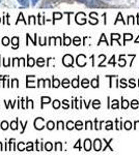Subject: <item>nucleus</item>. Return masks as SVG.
<instances>
[{
  "label": "nucleus",
  "instance_id": "1",
  "mask_svg": "<svg viewBox=\"0 0 139 155\" xmlns=\"http://www.w3.org/2000/svg\"><path fill=\"white\" fill-rule=\"evenodd\" d=\"M86 5L88 7L95 8V7H105V6H107V4L103 3L101 0H87L86 1Z\"/></svg>",
  "mask_w": 139,
  "mask_h": 155
},
{
  "label": "nucleus",
  "instance_id": "2",
  "mask_svg": "<svg viewBox=\"0 0 139 155\" xmlns=\"http://www.w3.org/2000/svg\"><path fill=\"white\" fill-rule=\"evenodd\" d=\"M34 128H35L36 130H42L43 128L45 127V120L44 118L42 117H38L36 118L35 120H34Z\"/></svg>",
  "mask_w": 139,
  "mask_h": 155
},
{
  "label": "nucleus",
  "instance_id": "3",
  "mask_svg": "<svg viewBox=\"0 0 139 155\" xmlns=\"http://www.w3.org/2000/svg\"><path fill=\"white\" fill-rule=\"evenodd\" d=\"M62 63H64V66H67V67L73 66V63H74L73 56L70 55V54H67V55H64V58H62Z\"/></svg>",
  "mask_w": 139,
  "mask_h": 155
},
{
  "label": "nucleus",
  "instance_id": "4",
  "mask_svg": "<svg viewBox=\"0 0 139 155\" xmlns=\"http://www.w3.org/2000/svg\"><path fill=\"white\" fill-rule=\"evenodd\" d=\"M76 23L80 24V25H83L86 23V16L83 12H79V14L76 15Z\"/></svg>",
  "mask_w": 139,
  "mask_h": 155
},
{
  "label": "nucleus",
  "instance_id": "5",
  "mask_svg": "<svg viewBox=\"0 0 139 155\" xmlns=\"http://www.w3.org/2000/svg\"><path fill=\"white\" fill-rule=\"evenodd\" d=\"M76 62H77L78 66H80V67L85 66V65H86V57L83 55V54H80V55H78Z\"/></svg>",
  "mask_w": 139,
  "mask_h": 155
},
{
  "label": "nucleus",
  "instance_id": "6",
  "mask_svg": "<svg viewBox=\"0 0 139 155\" xmlns=\"http://www.w3.org/2000/svg\"><path fill=\"white\" fill-rule=\"evenodd\" d=\"M32 79H34V76H27L26 77V87L27 88H34L35 87V85H34V82L33 81H31Z\"/></svg>",
  "mask_w": 139,
  "mask_h": 155
},
{
  "label": "nucleus",
  "instance_id": "7",
  "mask_svg": "<svg viewBox=\"0 0 139 155\" xmlns=\"http://www.w3.org/2000/svg\"><path fill=\"white\" fill-rule=\"evenodd\" d=\"M93 149H95V151H101V149H102L101 140H99V139L95 140V142H93Z\"/></svg>",
  "mask_w": 139,
  "mask_h": 155
},
{
  "label": "nucleus",
  "instance_id": "8",
  "mask_svg": "<svg viewBox=\"0 0 139 155\" xmlns=\"http://www.w3.org/2000/svg\"><path fill=\"white\" fill-rule=\"evenodd\" d=\"M12 47L13 49H18L19 48V37L18 36H14L12 38Z\"/></svg>",
  "mask_w": 139,
  "mask_h": 155
},
{
  "label": "nucleus",
  "instance_id": "9",
  "mask_svg": "<svg viewBox=\"0 0 139 155\" xmlns=\"http://www.w3.org/2000/svg\"><path fill=\"white\" fill-rule=\"evenodd\" d=\"M84 149H85V151H90V149H92V142H90V140H85L84 141Z\"/></svg>",
  "mask_w": 139,
  "mask_h": 155
},
{
  "label": "nucleus",
  "instance_id": "10",
  "mask_svg": "<svg viewBox=\"0 0 139 155\" xmlns=\"http://www.w3.org/2000/svg\"><path fill=\"white\" fill-rule=\"evenodd\" d=\"M34 64H35V59H33L32 57H30V56H28L26 65H27V66H29V67H32V66H34Z\"/></svg>",
  "mask_w": 139,
  "mask_h": 155
},
{
  "label": "nucleus",
  "instance_id": "11",
  "mask_svg": "<svg viewBox=\"0 0 139 155\" xmlns=\"http://www.w3.org/2000/svg\"><path fill=\"white\" fill-rule=\"evenodd\" d=\"M18 123H19V119H16L15 121L10 122V127L12 128L13 130H17V129H18Z\"/></svg>",
  "mask_w": 139,
  "mask_h": 155
},
{
  "label": "nucleus",
  "instance_id": "12",
  "mask_svg": "<svg viewBox=\"0 0 139 155\" xmlns=\"http://www.w3.org/2000/svg\"><path fill=\"white\" fill-rule=\"evenodd\" d=\"M41 100H42V109H43L44 104H50V101H51V98H50L49 96H42V97H41Z\"/></svg>",
  "mask_w": 139,
  "mask_h": 155
},
{
  "label": "nucleus",
  "instance_id": "13",
  "mask_svg": "<svg viewBox=\"0 0 139 155\" xmlns=\"http://www.w3.org/2000/svg\"><path fill=\"white\" fill-rule=\"evenodd\" d=\"M60 81L58 80V79H56V78H53L52 79V87H54V88H58V87L60 86Z\"/></svg>",
  "mask_w": 139,
  "mask_h": 155
},
{
  "label": "nucleus",
  "instance_id": "14",
  "mask_svg": "<svg viewBox=\"0 0 139 155\" xmlns=\"http://www.w3.org/2000/svg\"><path fill=\"white\" fill-rule=\"evenodd\" d=\"M22 7H29V0H17Z\"/></svg>",
  "mask_w": 139,
  "mask_h": 155
},
{
  "label": "nucleus",
  "instance_id": "15",
  "mask_svg": "<svg viewBox=\"0 0 139 155\" xmlns=\"http://www.w3.org/2000/svg\"><path fill=\"white\" fill-rule=\"evenodd\" d=\"M46 127L48 130H53L55 128V123L53 121H48L46 123Z\"/></svg>",
  "mask_w": 139,
  "mask_h": 155
},
{
  "label": "nucleus",
  "instance_id": "16",
  "mask_svg": "<svg viewBox=\"0 0 139 155\" xmlns=\"http://www.w3.org/2000/svg\"><path fill=\"white\" fill-rule=\"evenodd\" d=\"M36 65H38V67L45 66V59L42 58V57L38 58V59H36Z\"/></svg>",
  "mask_w": 139,
  "mask_h": 155
},
{
  "label": "nucleus",
  "instance_id": "17",
  "mask_svg": "<svg viewBox=\"0 0 139 155\" xmlns=\"http://www.w3.org/2000/svg\"><path fill=\"white\" fill-rule=\"evenodd\" d=\"M10 39L7 37V36H3V38L1 39V45H3V46H8L10 45Z\"/></svg>",
  "mask_w": 139,
  "mask_h": 155
},
{
  "label": "nucleus",
  "instance_id": "18",
  "mask_svg": "<svg viewBox=\"0 0 139 155\" xmlns=\"http://www.w3.org/2000/svg\"><path fill=\"white\" fill-rule=\"evenodd\" d=\"M72 86H73L74 88H78V87H79V77L72 80Z\"/></svg>",
  "mask_w": 139,
  "mask_h": 155
},
{
  "label": "nucleus",
  "instance_id": "19",
  "mask_svg": "<svg viewBox=\"0 0 139 155\" xmlns=\"http://www.w3.org/2000/svg\"><path fill=\"white\" fill-rule=\"evenodd\" d=\"M44 148L46 151H52V149H53V145H52V143H50V142H48L44 145Z\"/></svg>",
  "mask_w": 139,
  "mask_h": 155
},
{
  "label": "nucleus",
  "instance_id": "20",
  "mask_svg": "<svg viewBox=\"0 0 139 155\" xmlns=\"http://www.w3.org/2000/svg\"><path fill=\"white\" fill-rule=\"evenodd\" d=\"M72 43V39L71 37H69V36L64 35V46H70Z\"/></svg>",
  "mask_w": 139,
  "mask_h": 155
},
{
  "label": "nucleus",
  "instance_id": "21",
  "mask_svg": "<svg viewBox=\"0 0 139 155\" xmlns=\"http://www.w3.org/2000/svg\"><path fill=\"white\" fill-rule=\"evenodd\" d=\"M60 106H61V104H60V101L58 99H55L53 101V104H52V107H53V109H55V110H57V109L60 108Z\"/></svg>",
  "mask_w": 139,
  "mask_h": 155
},
{
  "label": "nucleus",
  "instance_id": "22",
  "mask_svg": "<svg viewBox=\"0 0 139 155\" xmlns=\"http://www.w3.org/2000/svg\"><path fill=\"white\" fill-rule=\"evenodd\" d=\"M8 123H7V121H2L1 122V124H0V128H1L2 130H6L8 128Z\"/></svg>",
  "mask_w": 139,
  "mask_h": 155
},
{
  "label": "nucleus",
  "instance_id": "23",
  "mask_svg": "<svg viewBox=\"0 0 139 155\" xmlns=\"http://www.w3.org/2000/svg\"><path fill=\"white\" fill-rule=\"evenodd\" d=\"M20 21L24 22V24H25V25H27V24H28V22H26V21H25V19H24V17H23V14H22V12H20V15H19V17H18V20H17L16 24H18V23H19V22H20Z\"/></svg>",
  "mask_w": 139,
  "mask_h": 155
},
{
  "label": "nucleus",
  "instance_id": "24",
  "mask_svg": "<svg viewBox=\"0 0 139 155\" xmlns=\"http://www.w3.org/2000/svg\"><path fill=\"white\" fill-rule=\"evenodd\" d=\"M90 85L93 87V88H98L99 87V79H93V80L90 82Z\"/></svg>",
  "mask_w": 139,
  "mask_h": 155
},
{
  "label": "nucleus",
  "instance_id": "25",
  "mask_svg": "<svg viewBox=\"0 0 139 155\" xmlns=\"http://www.w3.org/2000/svg\"><path fill=\"white\" fill-rule=\"evenodd\" d=\"M61 86L64 87V88H68V87H70V81L68 79H64V80H62Z\"/></svg>",
  "mask_w": 139,
  "mask_h": 155
},
{
  "label": "nucleus",
  "instance_id": "26",
  "mask_svg": "<svg viewBox=\"0 0 139 155\" xmlns=\"http://www.w3.org/2000/svg\"><path fill=\"white\" fill-rule=\"evenodd\" d=\"M75 128L78 130H81L82 128H83V123H82L81 121H77L75 123Z\"/></svg>",
  "mask_w": 139,
  "mask_h": 155
},
{
  "label": "nucleus",
  "instance_id": "27",
  "mask_svg": "<svg viewBox=\"0 0 139 155\" xmlns=\"http://www.w3.org/2000/svg\"><path fill=\"white\" fill-rule=\"evenodd\" d=\"M81 85L83 88H87V87L89 86V81H88L87 79H83L81 82Z\"/></svg>",
  "mask_w": 139,
  "mask_h": 155
},
{
  "label": "nucleus",
  "instance_id": "28",
  "mask_svg": "<svg viewBox=\"0 0 139 155\" xmlns=\"http://www.w3.org/2000/svg\"><path fill=\"white\" fill-rule=\"evenodd\" d=\"M67 128H68L69 130H72L75 128V123H74L73 121H68V123H67Z\"/></svg>",
  "mask_w": 139,
  "mask_h": 155
},
{
  "label": "nucleus",
  "instance_id": "29",
  "mask_svg": "<svg viewBox=\"0 0 139 155\" xmlns=\"http://www.w3.org/2000/svg\"><path fill=\"white\" fill-rule=\"evenodd\" d=\"M26 151H33V144L31 142H28L26 145Z\"/></svg>",
  "mask_w": 139,
  "mask_h": 155
},
{
  "label": "nucleus",
  "instance_id": "30",
  "mask_svg": "<svg viewBox=\"0 0 139 155\" xmlns=\"http://www.w3.org/2000/svg\"><path fill=\"white\" fill-rule=\"evenodd\" d=\"M73 43L75 46H79L80 43H81V38L79 37V36H76V37H74L73 39Z\"/></svg>",
  "mask_w": 139,
  "mask_h": 155
},
{
  "label": "nucleus",
  "instance_id": "31",
  "mask_svg": "<svg viewBox=\"0 0 139 155\" xmlns=\"http://www.w3.org/2000/svg\"><path fill=\"white\" fill-rule=\"evenodd\" d=\"M100 106H101V102H100V100H98V99L93 100V102H92V107H93V109H99V108H100Z\"/></svg>",
  "mask_w": 139,
  "mask_h": 155
},
{
  "label": "nucleus",
  "instance_id": "32",
  "mask_svg": "<svg viewBox=\"0 0 139 155\" xmlns=\"http://www.w3.org/2000/svg\"><path fill=\"white\" fill-rule=\"evenodd\" d=\"M53 18L54 20H60L62 19V14H60V12H53Z\"/></svg>",
  "mask_w": 139,
  "mask_h": 155
},
{
  "label": "nucleus",
  "instance_id": "33",
  "mask_svg": "<svg viewBox=\"0 0 139 155\" xmlns=\"http://www.w3.org/2000/svg\"><path fill=\"white\" fill-rule=\"evenodd\" d=\"M28 24H32V25H35L36 24V19L34 16H30L29 17V21H28Z\"/></svg>",
  "mask_w": 139,
  "mask_h": 155
},
{
  "label": "nucleus",
  "instance_id": "34",
  "mask_svg": "<svg viewBox=\"0 0 139 155\" xmlns=\"http://www.w3.org/2000/svg\"><path fill=\"white\" fill-rule=\"evenodd\" d=\"M17 148H18L19 151H24V150H26V148L24 147V143H23V142H20V143H18V146H17Z\"/></svg>",
  "mask_w": 139,
  "mask_h": 155
},
{
  "label": "nucleus",
  "instance_id": "35",
  "mask_svg": "<svg viewBox=\"0 0 139 155\" xmlns=\"http://www.w3.org/2000/svg\"><path fill=\"white\" fill-rule=\"evenodd\" d=\"M62 150V145L60 142H57V143L55 144V151H61Z\"/></svg>",
  "mask_w": 139,
  "mask_h": 155
},
{
  "label": "nucleus",
  "instance_id": "36",
  "mask_svg": "<svg viewBox=\"0 0 139 155\" xmlns=\"http://www.w3.org/2000/svg\"><path fill=\"white\" fill-rule=\"evenodd\" d=\"M10 86L18 88V87H19V81L17 80V79H13V80H12V85H10Z\"/></svg>",
  "mask_w": 139,
  "mask_h": 155
},
{
  "label": "nucleus",
  "instance_id": "37",
  "mask_svg": "<svg viewBox=\"0 0 139 155\" xmlns=\"http://www.w3.org/2000/svg\"><path fill=\"white\" fill-rule=\"evenodd\" d=\"M45 83H46V81H45L44 79H40V80L38 81V85H36V86L38 87H45Z\"/></svg>",
  "mask_w": 139,
  "mask_h": 155
},
{
  "label": "nucleus",
  "instance_id": "38",
  "mask_svg": "<svg viewBox=\"0 0 139 155\" xmlns=\"http://www.w3.org/2000/svg\"><path fill=\"white\" fill-rule=\"evenodd\" d=\"M27 125H28V121H26L24 124L20 121V126L22 127V131H21V134H24V131H25V128H26V126H27Z\"/></svg>",
  "mask_w": 139,
  "mask_h": 155
},
{
  "label": "nucleus",
  "instance_id": "39",
  "mask_svg": "<svg viewBox=\"0 0 139 155\" xmlns=\"http://www.w3.org/2000/svg\"><path fill=\"white\" fill-rule=\"evenodd\" d=\"M57 129H64V122L62 121H58L57 122Z\"/></svg>",
  "mask_w": 139,
  "mask_h": 155
},
{
  "label": "nucleus",
  "instance_id": "40",
  "mask_svg": "<svg viewBox=\"0 0 139 155\" xmlns=\"http://www.w3.org/2000/svg\"><path fill=\"white\" fill-rule=\"evenodd\" d=\"M62 108H64V109H69V108H70V104H69V100L64 99V101H62Z\"/></svg>",
  "mask_w": 139,
  "mask_h": 155
},
{
  "label": "nucleus",
  "instance_id": "41",
  "mask_svg": "<svg viewBox=\"0 0 139 155\" xmlns=\"http://www.w3.org/2000/svg\"><path fill=\"white\" fill-rule=\"evenodd\" d=\"M125 128H126V129H128V130L131 129V128H132V123H131V122H129V121L126 122V123H125Z\"/></svg>",
  "mask_w": 139,
  "mask_h": 155
},
{
  "label": "nucleus",
  "instance_id": "42",
  "mask_svg": "<svg viewBox=\"0 0 139 155\" xmlns=\"http://www.w3.org/2000/svg\"><path fill=\"white\" fill-rule=\"evenodd\" d=\"M129 101L128 100H123V104H121V107H123V109H127L128 107H129Z\"/></svg>",
  "mask_w": 139,
  "mask_h": 155
},
{
  "label": "nucleus",
  "instance_id": "43",
  "mask_svg": "<svg viewBox=\"0 0 139 155\" xmlns=\"http://www.w3.org/2000/svg\"><path fill=\"white\" fill-rule=\"evenodd\" d=\"M85 128L86 129H88V128H89V129H92V123L90 121H87L85 123Z\"/></svg>",
  "mask_w": 139,
  "mask_h": 155
},
{
  "label": "nucleus",
  "instance_id": "44",
  "mask_svg": "<svg viewBox=\"0 0 139 155\" xmlns=\"http://www.w3.org/2000/svg\"><path fill=\"white\" fill-rule=\"evenodd\" d=\"M113 124H112V122L111 121H108L107 122V126H106V129L107 130H110V129H112V128H113Z\"/></svg>",
  "mask_w": 139,
  "mask_h": 155
},
{
  "label": "nucleus",
  "instance_id": "45",
  "mask_svg": "<svg viewBox=\"0 0 139 155\" xmlns=\"http://www.w3.org/2000/svg\"><path fill=\"white\" fill-rule=\"evenodd\" d=\"M111 108H112V109H117V108H118V101H117V100H113Z\"/></svg>",
  "mask_w": 139,
  "mask_h": 155
},
{
  "label": "nucleus",
  "instance_id": "46",
  "mask_svg": "<svg viewBox=\"0 0 139 155\" xmlns=\"http://www.w3.org/2000/svg\"><path fill=\"white\" fill-rule=\"evenodd\" d=\"M38 43H40L41 46H45V45H47V43H46V40L44 41V38H43V37H38Z\"/></svg>",
  "mask_w": 139,
  "mask_h": 155
},
{
  "label": "nucleus",
  "instance_id": "47",
  "mask_svg": "<svg viewBox=\"0 0 139 155\" xmlns=\"http://www.w3.org/2000/svg\"><path fill=\"white\" fill-rule=\"evenodd\" d=\"M131 106H132V108L133 109H136L138 107V101L137 100H133V101H132V104H131Z\"/></svg>",
  "mask_w": 139,
  "mask_h": 155
},
{
  "label": "nucleus",
  "instance_id": "48",
  "mask_svg": "<svg viewBox=\"0 0 139 155\" xmlns=\"http://www.w3.org/2000/svg\"><path fill=\"white\" fill-rule=\"evenodd\" d=\"M55 45H61V37L55 38Z\"/></svg>",
  "mask_w": 139,
  "mask_h": 155
},
{
  "label": "nucleus",
  "instance_id": "49",
  "mask_svg": "<svg viewBox=\"0 0 139 155\" xmlns=\"http://www.w3.org/2000/svg\"><path fill=\"white\" fill-rule=\"evenodd\" d=\"M43 19H44V18H42V17H41V15H38V24H40V25H43V24L45 23V22L43 21Z\"/></svg>",
  "mask_w": 139,
  "mask_h": 155
},
{
  "label": "nucleus",
  "instance_id": "50",
  "mask_svg": "<svg viewBox=\"0 0 139 155\" xmlns=\"http://www.w3.org/2000/svg\"><path fill=\"white\" fill-rule=\"evenodd\" d=\"M111 38H112V40H113V39H118L119 37H121V35H119V34H111Z\"/></svg>",
  "mask_w": 139,
  "mask_h": 155
},
{
  "label": "nucleus",
  "instance_id": "51",
  "mask_svg": "<svg viewBox=\"0 0 139 155\" xmlns=\"http://www.w3.org/2000/svg\"><path fill=\"white\" fill-rule=\"evenodd\" d=\"M80 143H81V141H80V140H78L77 144H76V145L74 146V148H78V149H81V146H80Z\"/></svg>",
  "mask_w": 139,
  "mask_h": 155
},
{
  "label": "nucleus",
  "instance_id": "52",
  "mask_svg": "<svg viewBox=\"0 0 139 155\" xmlns=\"http://www.w3.org/2000/svg\"><path fill=\"white\" fill-rule=\"evenodd\" d=\"M119 65H121V66H125V65H126L125 59H121V61H119Z\"/></svg>",
  "mask_w": 139,
  "mask_h": 155
},
{
  "label": "nucleus",
  "instance_id": "53",
  "mask_svg": "<svg viewBox=\"0 0 139 155\" xmlns=\"http://www.w3.org/2000/svg\"><path fill=\"white\" fill-rule=\"evenodd\" d=\"M132 37H133V36H132L131 34H126V36H125V41H126V40H129V39H132Z\"/></svg>",
  "mask_w": 139,
  "mask_h": 155
},
{
  "label": "nucleus",
  "instance_id": "54",
  "mask_svg": "<svg viewBox=\"0 0 139 155\" xmlns=\"http://www.w3.org/2000/svg\"><path fill=\"white\" fill-rule=\"evenodd\" d=\"M121 86L123 87V88H125V87H127V85H126V82H125V80H121Z\"/></svg>",
  "mask_w": 139,
  "mask_h": 155
},
{
  "label": "nucleus",
  "instance_id": "55",
  "mask_svg": "<svg viewBox=\"0 0 139 155\" xmlns=\"http://www.w3.org/2000/svg\"><path fill=\"white\" fill-rule=\"evenodd\" d=\"M45 81H46V84H47V86H48V87H52L51 82H50V81L48 80V79H46V80H45Z\"/></svg>",
  "mask_w": 139,
  "mask_h": 155
},
{
  "label": "nucleus",
  "instance_id": "56",
  "mask_svg": "<svg viewBox=\"0 0 139 155\" xmlns=\"http://www.w3.org/2000/svg\"><path fill=\"white\" fill-rule=\"evenodd\" d=\"M40 1V0H31V2H32V5H36V3H38V2Z\"/></svg>",
  "mask_w": 139,
  "mask_h": 155
},
{
  "label": "nucleus",
  "instance_id": "57",
  "mask_svg": "<svg viewBox=\"0 0 139 155\" xmlns=\"http://www.w3.org/2000/svg\"><path fill=\"white\" fill-rule=\"evenodd\" d=\"M130 83H131V85H130V86H131L132 88H133V87H135V83H134V81H133V80L130 81Z\"/></svg>",
  "mask_w": 139,
  "mask_h": 155
},
{
  "label": "nucleus",
  "instance_id": "58",
  "mask_svg": "<svg viewBox=\"0 0 139 155\" xmlns=\"http://www.w3.org/2000/svg\"><path fill=\"white\" fill-rule=\"evenodd\" d=\"M29 104H30V108L33 109V101L31 99H29Z\"/></svg>",
  "mask_w": 139,
  "mask_h": 155
},
{
  "label": "nucleus",
  "instance_id": "59",
  "mask_svg": "<svg viewBox=\"0 0 139 155\" xmlns=\"http://www.w3.org/2000/svg\"><path fill=\"white\" fill-rule=\"evenodd\" d=\"M76 1L81 2V3H84V2H86V1H87V0H76Z\"/></svg>",
  "mask_w": 139,
  "mask_h": 155
},
{
  "label": "nucleus",
  "instance_id": "60",
  "mask_svg": "<svg viewBox=\"0 0 139 155\" xmlns=\"http://www.w3.org/2000/svg\"><path fill=\"white\" fill-rule=\"evenodd\" d=\"M0 151H3V146H2V143H0Z\"/></svg>",
  "mask_w": 139,
  "mask_h": 155
},
{
  "label": "nucleus",
  "instance_id": "61",
  "mask_svg": "<svg viewBox=\"0 0 139 155\" xmlns=\"http://www.w3.org/2000/svg\"><path fill=\"white\" fill-rule=\"evenodd\" d=\"M0 23H1V18H0Z\"/></svg>",
  "mask_w": 139,
  "mask_h": 155
},
{
  "label": "nucleus",
  "instance_id": "62",
  "mask_svg": "<svg viewBox=\"0 0 139 155\" xmlns=\"http://www.w3.org/2000/svg\"><path fill=\"white\" fill-rule=\"evenodd\" d=\"M0 3H1V0H0Z\"/></svg>",
  "mask_w": 139,
  "mask_h": 155
},
{
  "label": "nucleus",
  "instance_id": "63",
  "mask_svg": "<svg viewBox=\"0 0 139 155\" xmlns=\"http://www.w3.org/2000/svg\"><path fill=\"white\" fill-rule=\"evenodd\" d=\"M0 59H1V56H0Z\"/></svg>",
  "mask_w": 139,
  "mask_h": 155
},
{
  "label": "nucleus",
  "instance_id": "64",
  "mask_svg": "<svg viewBox=\"0 0 139 155\" xmlns=\"http://www.w3.org/2000/svg\"><path fill=\"white\" fill-rule=\"evenodd\" d=\"M108 1H109V0H108Z\"/></svg>",
  "mask_w": 139,
  "mask_h": 155
}]
</instances>
